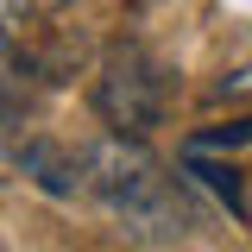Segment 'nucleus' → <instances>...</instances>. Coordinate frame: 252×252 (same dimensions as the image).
Instances as JSON below:
<instances>
[{"label": "nucleus", "instance_id": "obj_5", "mask_svg": "<svg viewBox=\"0 0 252 252\" xmlns=\"http://www.w3.org/2000/svg\"><path fill=\"white\" fill-rule=\"evenodd\" d=\"M183 177H195V183L208 189L233 220H252V170H240V164H215V152H183Z\"/></svg>", "mask_w": 252, "mask_h": 252}, {"label": "nucleus", "instance_id": "obj_1", "mask_svg": "<svg viewBox=\"0 0 252 252\" xmlns=\"http://www.w3.org/2000/svg\"><path fill=\"white\" fill-rule=\"evenodd\" d=\"M89 195L107 208V220L120 227L126 240L139 246H170L195 227V208H189V189L183 177H170L145 139H107L89 152Z\"/></svg>", "mask_w": 252, "mask_h": 252}, {"label": "nucleus", "instance_id": "obj_6", "mask_svg": "<svg viewBox=\"0 0 252 252\" xmlns=\"http://www.w3.org/2000/svg\"><path fill=\"white\" fill-rule=\"evenodd\" d=\"M252 139V120H233V126H208V132H189L183 152H233Z\"/></svg>", "mask_w": 252, "mask_h": 252}, {"label": "nucleus", "instance_id": "obj_3", "mask_svg": "<svg viewBox=\"0 0 252 252\" xmlns=\"http://www.w3.org/2000/svg\"><path fill=\"white\" fill-rule=\"evenodd\" d=\"M44 69H51V63L19 38V26H0V132L26 126L32 101H38V76H44Z\"/></svg>", "mask_w": 252, "mask_h": 252}, {"label": "nucleus", "instance_id": "obj_2", "mask_svg": "<svg viewBox=\"0 0 252 252\" xmlns=\"http://www.w3.org/2000/svg\"><path fill=\"white\" fill-rule=\"evenodd\" d=\"M170 63L158 57L152 44H139V38H120V44H107V57L94 69V114L107 132H120V139H152L164 114H170Z\"/></svg>", "mask_w": 252, "mask_h": 252}, {"label": "nucleus", "instance_id": "obj_4", "mask_svg": "<svg viewBox=\"0 0 252 252\" xmlns=\"http://www.w3.org/2000/svg\"><path fill=\"white\" fill-rule=\"evenodd\" d=\"M19 170L44 195H89V152L57 145V139H26L19 145Z\"/></svg>", "mask_w": 252, "mask_h": 252}]
</instances>
